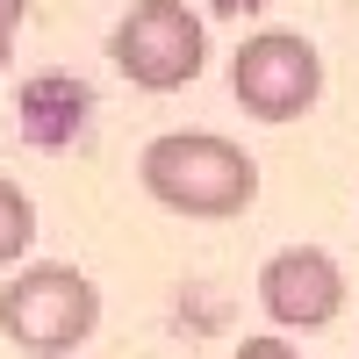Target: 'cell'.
<instances>
[{
  "label": "cell",
  "mask_w": 359,
  "mask_h": 359,
  "mask_svg": "<svg viewBox=\"0 0 359 359\" xmlns=\"http://www.w3.org/2000/svg\"><path fill=\"white\" fill-rule=\"evenodd\" d=\"M29 15V0H0V43H15V22Z\"/></svg>",
  "instance_id": "cell-9"
},
{
  "label": "cell",
  "mask_w": 359,
  "mask_h": 359,
  "mask_svg": "<svg viewBox=\"0 0 359 359\" xmlns=\"http://www.w3.org/2000/svg\"><path fill=\"white\" fill-rule=\"evenodd\" d=\"M216 15H252V8H266V0H208Z\"/></svg>",
  "instance_id": "cell-10"
},
{
  "label": "cell",
  "mask_w": 359,
  "mask_h": 359,
  "mask_svg": "<svg viewBox=\"0 0 359 359\" xmlns=\"http://www.w3.org/2000/svg\"><path fill=\"white\" fill-rule=\"evenodd\" d=\"M137 180H144L151 201L172 208V216H201V223L245 216L252 194H259V165L237 151L230 137H216V130H172L158 144H144Z\"/></svg>",
  "instance_id": "cell-1"
},
{
  "label": "cell",
  "mask_w": 359,
  "mask_h": 359,
  "mask_svg": "<svg viewBox=\"0 0 359 359\" xmlns=\"http://www.w3.org/2000/svg\"><path fill=\"white\" fill-rule=\"evenodd\" d=\"M0 72H8V43H0Z\"/></svg>",
  "instance_id": "cell-11"
},
{
  "label": "cell",
  "mask_w": 359,
  "mask_h": 359,
  "mask_svg": "<svg viewBox=\"0 0 359 359\" xmlns=\"http://www.w3.org/2000/svg\"><path fill=\"white\" fill-rule=\"evenodd\" d=\"M22 137L29 144H43V151H57V144H72L86 130V108H94V94L72 79V72H36V79H22Z\"/></svg>",
  "instance_id": "cell-6"
},
{
  "label": "cell",
  "mask_w": 359,
  "mask_h": 359,
  "mask_svg": "<svg viewBox=\"0 0 359 359\" xmlns=\"http://www.w3.org/2000/svg\"><path fill=\"white\" fill-rule=\"evenodd\" d=\"M29 237H36V208L15 180H0V266H15L29 252Z\"/></svg>",
  "instance_id": "cell-7"
},
{
  "label": "cell",
  "mask_w": 359,
  "mask_h": 359,
  "mask_svg": "<svg viewBox=\"0 0 359 359\" xmlns=\"http://www.w3.org/2000/svg\"><path fill=\"white\" fill-rule=\"evenodd\" d=\"M115 65H123L130 86H144V94H172V86H187L201 79L208 65V36H201V22L180 8V0H137V8L115 22Z\"/></svg>",
  "instance_id": "cell-3"
},
{
  "label": "cell",
  "mask_w": 359,
  "mask_h": 359,
  "mask_svg": "<svg viewBox=\"0 0 359 359\" xmlns=\"http://www.w3.org/2000/svg\"><path fill=\"white\" fill-rule=\"evenodd\" d=\"M259 302H266V316H273L280 331H323V323L345 309V273H338L331 252H316V245H287V252L266 259V273H259Z\"/></svg>",
  "instance_id": "cell-5"
},
{
  "label": "cell",
  "mask_w": 359,
  "mask_h": 359,
  "mask_svg": "<svg viewBox=\"0 0 359 359\" xmlns=\"http://www.w3.org/2000/svg\"><path fill=\"white\" fill-rule=\"evenodd\" d=\"M101 323V294L94 280L79 273V266H22V273L0 287V331H8V345L36 352V359H65L79 352L86 338H94Z\"/></svg>",
  "instance_id": "cell-2"
},
{
  "label": "cell",
  "mask_w": 359,
  "mask_h": 359,
  "mask_svg": "<svg viewBox=\"0 0 359 359\" xmlns=\"http://www.w3.org/2000/svg\"><path fill=\"white\" fill-rule=\"evenodd\" d=\"M237 359H302V352H294L287 338H245V345H237Z\"/></svg>",
  "instance_id": "cell-8"
},
{
  "label": "cell",
  "mask_w": 359,
  "mask_h": 359,
  "mask_svg": "<svg viewBox=\"0 0 359 359\" xmlns=\"http://www.w3.org/2000/svg\"><path fill=\"white\" fill-rule=\"evenodd\" d=\"M230 86L245 115L259 123H294V115H309L316 94H323V57L309 36H294V29H266V36H245V50L230 57Z\"/></svg>",
  "instance_id": "cell-4"
}]
</instances>
